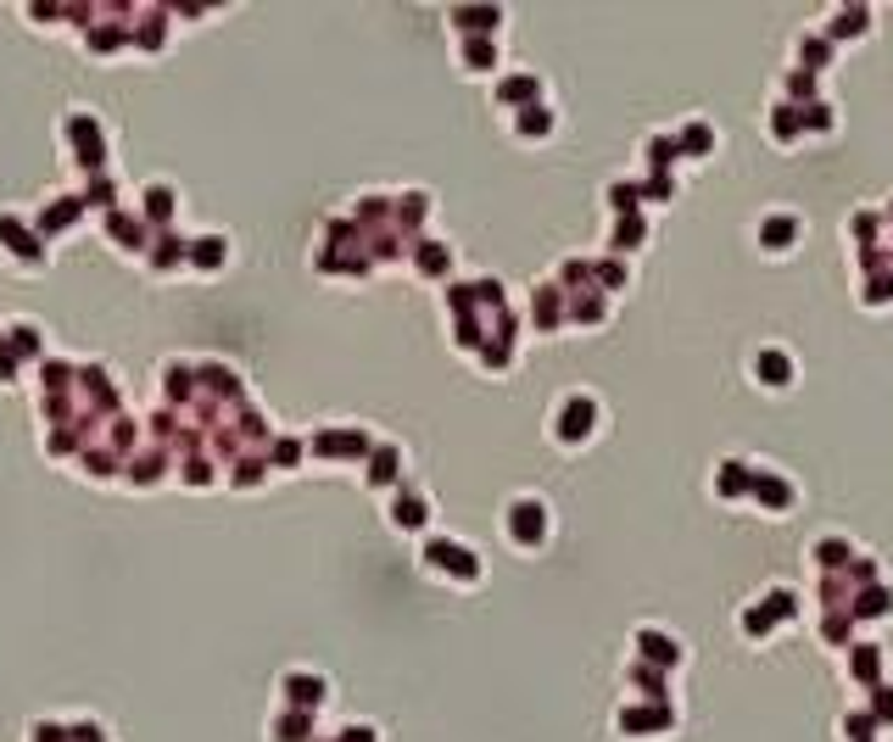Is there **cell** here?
I'll use <instances>...</instances> for the list:
<instances>
[{"label": "cell", "instance_id": "obj_1", "mask_svg": "<svg viewBox=\"0 0 893 742\" xmlns=\"http://www.w3.org/2000/svg\"><path fill=\"white\" fill-rule=\"evenodd\" d=\"M603 430V402L592 397V391H564L558 397V408H553V419H547V436L558 441V447H587L592 436Z\"/></svg>", "mask_w": 893, "mask_h": 742}, {"label": "cell", "instance_id": "obj_2", "mask_svg": "<svg viewBox=\"0 0 893 742\" xmlns=\"http://www.w3.org/2000/svg\"><path fill=\"white\" fill-rule=\"evenodd\" d=\"M503 536L520 547V552H536V547H547V536H553V508L542 502V497H514L508 508H503Z\"/></svg>", "mask_w": 893, "mask_h": 742}, {"label": "cell", "instance_id": "obj_3", "mask_svg": "<svg viewBox=\"0 0 893 742\" xmlns=\"http://www.w3.org/2000/svg\"><path fill=\"white\" fill-rule=\"evenodd\" d=\"M425 570L452 575V581H463V586H481V581H486L481 552L469 547V542H458V536H436V542L425 547Z\"/></svg>", "mask_w": 893, "mask_h": 742}, {"label": "cell", "instance_id": "obj_4", "mask_svg": "<svg viewBox=\"0 0 893 742\" xmlns=\"http://www.w3.org/2000/svg\"><path fill=\"white\" fill-rule=\"evenodd\" d=\"M798 241H805V223H798V212H787V207H771V212L755 223L760 257H793Z\"/></svg>", "mask_w": 893, "mask_h": 742}, {"label": "cell", "instance_id": "obj_5", "mask_svg": "<svg viewBox=\"0 0 893 742\" xmlns=\"http://www.w3.org/2000/svg\"><path fill=\"white\" fill-rule=\"evenodd\" d=\"M615 726H620V737H626V742H653V737H665V731L676 726V704H671V698H660V704L620 709V715H615Z\"/></svg>", "mask_w": 893, "mask_h": 742}, {"label": "cell", "instance_id": "obj_6", "mask_svg": "<svg viewBox=\"0 0 893 742\" xmlns=\"http://www.w3.org/2000/svg\"><path fill=\"white\" fill-rule=\"evenodd\" d=\"M748 375H755V386L760 391H793L798 386V363H793V352L787 346H760L755 352V363H748Z\"/></svg>", "mask_w": 893, "mask_h": 742}, {"label": "cell", "instance_id": "obj_7", "mask_svg": "<svg viewBox=\"0 0 893 742\" xmlns=\"http://www.w3.org/2000/svg\"><path fill=\"white\" fill-rule=\"evenodd\" d=\"M637 659L642 665H653V670H660V676H671L676 665H687V647L671 636V631H660V625H637Z\"/></svg>", "mask_w": 893, "mask_h": 742}, {"label": "cell", "instance_id": "obj_8", "mask_svg": "<svg viewBox=\"0 0 893 742\" xmlns=\"http://www.w3.org/2000/svg\"><path fill=\"white\" fill-rule=\"evenodd\" d=\"M564 324H570V291H564L558 280H542V285H536V296H531V330L558 336Z\"/></svg>", "mask_w": 893, "mask_h": 742}, {"label": "cell", "instance_id": "obj_9", "mask_svg": "<svg viewBox=\"0 0 893 742\" xmlns=\"http://www.w3.org/2000/svg\"><path fill=\"white\" fill-rule=\"evenodd\" d=\"M748 502H760L765 514H793L798 508V486H793V475H782V470H755V497Z\"/></svg>", "mask_w": 893, "mask_h": 742}, {"label": "cell", "instance_id": "obj_10", "mask_svg": "<svg viewBox=\"0 0 893 742\" xmlns=\"http://www.w3.org/2000/svg\"><path fill=\"white\" fill-rule=\"evenodd\" d=\"M755 470H760V463H748V458H721V463H715V475H710V491H715L721 502L755 497Z\"/></svg>", "mask_w": 893, "mask_h": 742}, {"label": "cell", "instance_id": "obj_11", "mask_svg": "<svg viewBox=\"0 0 893 742\" xmlns=\"http://www.w3.org/2000/svg\"><path fill=\"white\" fill-rule=\"evenodd\" d=\"M855 559H860V547H855L849 536H837V531L810 542V570H816V575H849Z\"/></svg>", "mask_w": 893, "mask_h": 742}, {"label": "cell", "instance_id": "obj_12", "mask_svg": "<svg viewBox=\"0 0 893 742\" xmlns=\"http://www.w3.org/2000/svg\"><path fill=\"white\" fill-rule=\"evenodd\" d=\"M871 28H877V12H871V7H837V12L821 23V34H826L832 45H855V39H871Z\"/></svg>", "mask_w": 893, "mask_h": 742}, {"label": "cell", "instance_id": "obj_13", "mask_svg": "<svg viewBox=\"0 0 893 742\" xmlns=\"http://www.w3.org/2000/svg\"><path fill=\"white\" fill-rule=\"evenodd\" d=\"M536 101H547V84H542L536 73H503V78H497V107L526 112V107H536Z\"/></svg>", "mask_w": 893, "mask_h": 742}, {"label": "cell", "instance_id": "obj_14", "mask_svg": "<svg viewBox=\"0 0 893 742\" xmlns=\"http://www.w3.org/2000/svg\"><path fill=\"white\" fill-rule=\"evenodd\" d=\"M832 57H837V45L821 34V28H798V39H793V68H805V73H826L832 68Z\"/></svg>", "mask_w": 893, "mask_h": 742}, {"label": "cell", "instance_id": "obj_15", "mask_svg": "<svg viewBox=\"0 0 893 742\" xmlns=\"http://www.w3.org/2000/svg\"><path fill=\"white\" fill-rule=\"evenodd\" d=\"M452 28L458 39H503V7H458Z\"/></svg>", "mask_w": 893, "mask_h": 742}, {"label": "cell", "instance_id": "obj_16", "mask_svg": "<svg viewBox=\"0 0 893 742\" xmlns=\"http://www.w3.org/2000/svg\"><path fill=\"white\" fill-rule=\"evenodd\" d=\"M843 665H849V676L871 692V686H882L888 676H882V665H888V654H882V642H855L849 647V659H843Z\"/></svg>", "mask_w": 893, "mask_h": 742}, {"label": "cell", "instance_id": "obj_17", "mask_svg": "<svg viewBox=\"0 0 893 742\" xmlns=\"http://www.w3.org/2000/svg\"><path fill=\"white\" fill-rule=\"evenodd\" d=\"M676 141H681V157L687 162H710L715 157V123L687 118V123H676Z\"/></svg>", "mask_w": 893, "mask_h": 742}, {"label": "cell", "instance_id": "obj_18", "mask_svg": "<svg viewBox=\"0 0 893 742\" xmlns=\"http://www.w3.org/2000/svg\"><path fill=\"white\" fill-rule=\"evenodd\" d=\"M676 162H681L676 129H660V134H648V141H642V168H648V173H671Z\"/></svg>", "mask_w": 893, "mask_h": 742}, {"label": "cell", "instance_id": "obj_19", "mask_svg": "<svg viewBox=\"0 0 893 742\" xmlns=\"http://www.w3.org/2000/svg\"><path fill=\"white\" fill-rule=\"evenodd\" d=\"M765 134H771V141H776L782 151H793L798 141H805V112L787 107V101H776V107H771V118H765Z\"/></svg>", "mask_w": 893, "mask_h": 742}, {"label": "cell", "instance_id": "obj_20", "mask_svg": "<svg viewBox=\"0 0 893 742\" xmlns=\"http://www.w3.org/2000/svg\"><path fill=\"white\" fill-rule=\"evenodd\" d=\"M553 129H558V112L547 101L514 112V141H553Z\"/></svg>", "mask_w": 893, "mask_h": 742}, {"label": "cell", "instance_id": "obj_21", "mask_svg": "<svg viewBox=\"0 0 893 742\" xmlns=\"http://www.w3.org/2000/svg\"><path fill=\"white\" fill-rule=\"evenodd\" d=\"M849 615H855V625L860 620H893V592L877 581V586H860L855 597H849Z\"/></svg>", "mask_w": 893, "mask_h": 742}, {"label": "cell", "instance_id": "obj_22", "mask_svg": "<svg viewBox=\"0 0 893 742\" xmlns=\"http://www.w3.org/2000/svg\"><path fill=\"white\" fill-rule=\"evenodd\" d=\"M391 525H397V531H425V525H431V497H425V491H397Z\"/></svg>", "mask_w": 893, "mask_h": 742}, {"label": "cell", "instance_id": "obj_23", "mask_svg": "<svg viewBox=\"0 0 893 742\" xmlns=\"http://www.w3.org/2000/svg\"><path fill=\"white\" fill-rule=\"evenodd\" d=\"M570 324H608V291H598V285H587V291H576L570 296Z\"/></svg>", "mask_w": 893, "mask_h": 742}, {"label": "cell", "instance_id": "obj_24", "mask_svg": "<svg viewBox=\"0 0 893 742\" xmlns=\"http://www.w3.org/2000/svg\"><path fill=\"white\" fill-rule=\"evenodd\" d=\"M737 625H743V636H748V642H771V636L782 631V620L765 609V597H755V603H748V609L737 615Z\"/></svg>", "mask_w": 893, "mask_h": 742}, {"label": "cell", "instance_id": "obj_25", "mask_svg": "<svg viewBox=\"0 0 893 742\" xmlns=\"http://www.w3.org/2000/svg\"><path fill=\"white\" fill-rule=\"evenodd\" d=\"M603 196H608V212H615V218H637L642 202H648V196H642V179H615Z\"/></svg>", "mask_w": 893, "mask_h": 742}, {"label": "cell", "instance_id": "obj_26", "mask_svg": "<svg viewBox=\"0 0 893 742\" xmlns=\"http://www.w3.org/2000/svg\"><path fill=\"white\" fill-rule=\"evenodd\" d=\"M608 246H615V257H631V252H642V241H648V218L637 212V218H615V229H608Z\"/></svg>", "mask_w": 893, "mask_h": 742}, {"label": "cell", "instance_id": "obj_27", "mask_svg": "<svg viewBox=\"0 0 893 742\" xmlns=\"http://www.w3.org/2000/svg\"><path fill=\"white\" fill-rule=\"evenodd\" d=\"M837 731H843V742H877L882 737V726H877L871 709H843L837 715Z\"/></svg>", "mask_w": 893, "mask_h": 742}, {"label": "cell", "instance_id": "obj_28", "mask_svg": "<svg viewBox=\"0 0 893 742\" xmlns=\"http://www.w3.org/2000/svg\"><path fill=\"white\" fill-rule=\"evenodd\" d=\"M805 112V134H816V141H832V134L843 129V118L832 112V101H810V107H798Z\"/></svg>", "mask_w": 893, "mask_h": 742}, {"label": "cell", "instance_id": "obj_29", "mask_svg": "<svg viewBox=\"0 0 893 742\" xmlns=\"http://www.w3.org/2000/svg\"><path fill=\"white\" fill-rule=\"evenodd\" d=\"M503 57L497 39H463V73H492Z\"/></svg>", "mask_w": 893, "mask_h": 742}, {"label": "cell", "instance_id": "obj_30", "mask_svg": "<svg viewBox=\"0 0 893 742\" xmlns=\"http://www.w3.org/2000/svg\"><path fill=\"white\" fill-rule=\"evenodd\" d=\"M592 273H598V291L615 296V291H626V280H631V263H626V257H598Z\"/></svg>", "mask_w": 893, "mask_h": 742}, {"label": "cell", "instance_id": "obj_31", "mask_svg": "<svg viewBox=\"0 0 893 742\" xmlns=\"http://www.w3.org/2000/svg\"><path fill=\"white\" fill-rule=\"evenodd\" d=\"M765 597V609L782 620V625H798V620H805V609H798V592L793 586H771V592H760Z\"/></svg>", "mask_w": 893, "mask_h": 742}, {"label": "cell", "instance_id": "obj_32", "mask_svg": "<svg viewBox=\"0 0 893 742\" xmlns=\"http://www.w3.org/2000/svg\"><path fill=\"white\" fill-rule=\"evenodd\" d=\"M860 302H866V307H888V302H893V268H871V273H866Z\"/></svg>", "mask_w": 893, "mask_h": 742}, {"label": "cell", "instance_id": "obj_33", "mask_svg": "<svg viewBox=\"0 0 893 742\" xmlns=\"http://www.w3.org/2000/svg\"><path fill=\"white\" fill-rule=\"evenodd\" d=\"M397 470H402V452H397V447H386L381 458H374V470H369V486H386V481H397Z\"/></svg>", "mask_w": 893, "mask_h": 742}, {"label": "cell", "instance_id": "obj_34", "mask_svg": "<svg viewBox=\"0 0 893 742\" xmlns=\"http://www.w3.org/2000/svg\"><path fill=\"white\" fill-rule=\"evenodd\" d=\"M866 709L877 715V726H893V681L871 686V704H866Z\"/></svg>", "mask_w": 893, "mask_h": 742}, {"label": "cell", "instance_id": "obj_35", "mask_svg": "<svg viewBox=\"0 0 893 742\" xmlns=\"http://www.w3.org/2000/svg\"><path fill=\"white\" fill-rule=\"evenodd\" d=\"M447 246H436V241H425V246H419V268H425V273H447Z\"/></svg>", "mask_w": 893, "mask_h": 742}]
</instances>
